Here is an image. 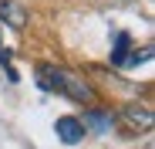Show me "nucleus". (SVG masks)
<instances>
[{
  "instance_id": "nucleus-1",
  "label": "nucleus",
  "mask_w": 155,
  "mask_h": 149,
  "mask_svg": "<svg viewBox=\"0 0 155 149\" xmlns=\"http://www.w3.org/2000/svg\"><path fill=\"white\" fill-rule=\"evenodd\" d=\"M37 81H41V88H44V92H61V95L74 98V102H91V88H88L81 78H74V74L61 71V68L44 64V68L37 71Z\"/></svg>"
},
{
  "instance_id": "nucleus-4",
  "label": "nucleus",
  "mask_w": 155,
  "mask_h": 149,
  "mask_svg": "<svg viewBox=\"0 0 155 149\" xmlns=\"http://www.w3.org/2000/svg\"><path fill=\"white\" fill-rule=\"evenodd\" d=\"M0 20H4L10 31H24L27 27V10H24V4H17V0H0Z\"/></svg>"
},
{
  "instance_id": "nucleus-2",
  "label": "nucleus",
  "mask_w": 155,
  "mask_h": 149,
  "mask_svg": "<svg viewBox=\"0 0 155 149\" xmlns=\"http://www.w3.org/2000/svg\"><path fill=\"white\" fill-rule=\"evenodd\" d=\"M118 122H121V129H125L128 136H135V132H148L155 119H152L148 105H125V109L118 112Z\"/></svg>"
},
{
  "instance_id": "nucleus-5",
  "label": "nucleus",
  "mask_w": 155,
  "mask_h": 149,
  "mask_svg": "<svg viewBox=\"0 0 155 149\" xmlns=\"http://www.w3.org/2000/svg\"><path fill=\"white\" fill-rule=\"evenodd\" d=\"M84 132L88 129H94L98 136H105V132H111V126H115V119H111V112H105V109H91L88 115H84Z\"/></svg>"
},
{
  "instance_id": "nucleus-6",
  "label": "nucleus",
  "mask_w": 155,
  "mask_h": 149,
  "mask_svg": "<svg viewBox=\"0 0 155 149\" xmlns=\"http://www.w3.org/2000/svg\"><path fill=\"white\" fill-rule=\"evenodd\" d=\"M128 44H132V37H128V34H118V44H115V51H111V64H125Z\"/></svg>"
},
{
  "instance_id": "nucleus-3",
  "label": "nucleus",
  "mask_w": 155,
  "mask_h": 149,
  "mask_svg": "<svg viewBox=\"0 0 155 149\" xmlns=\"http://www.w3.org/2000/svg\"><path fill=\"white\" fill-rule=\"evenodd\" d=\"M54 132H58V139L64 142V146H78L84 139V126L78 122L74 115H64V119H58L54 122Z\"/></svg>"
}]
</instances>
